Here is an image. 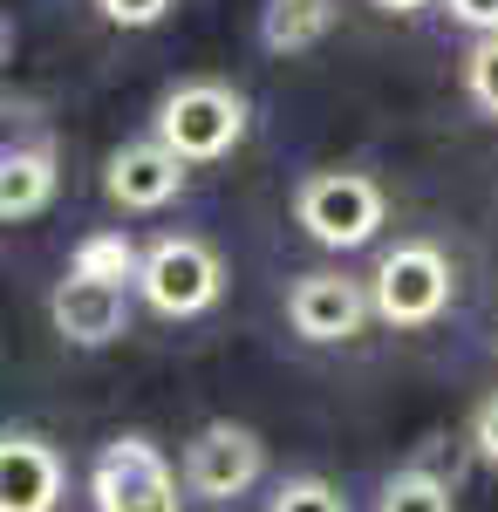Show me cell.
Masks as SVG:
<instances>
[{
    "label": "cell",
    "instance_id": "cell-15",
    "mask_svg": "<svg viewBox=\"0 0 498 512\" xmlns=\"http://www.w3.org/2000/svg\"><path fill=\"white\" fill-rule=\"evenodd\" d=\"M267 512H348V499L328 485V478L301 472V478H287V485L267 499Z\"/></svg>",
    "mask_w": 498,
    "mask_h": 512
},
{
    "label": "cell",
    "instance_id": "cell-2",
    "mask_svg": "<svg viewBox=\"0 0 498 512\" xmlns=\"http://www.w3.org/2000/svg\"><path fill=\"white\" fill-rule=\"evenodd\" d=\"M130 287L144 294L151 315L192 321V315H205V308H219V294H226V260L198 233H164L137 253V280H130Z\"/></svg>",
    "mask_w": 498,
    "mask_h": 512
},
{
    "label": "cell",
    "instance_id": "cell-16",
    "mask_svg": "<svg viewBox=\"0 0 498 512\" xmlns=\"http://www.w3.org/2000/svg\"><path fill=\"white\" fill-rule=\"evenodd\" d=\"M464 96H471L485 117H498V35L471 41V55H464Z\"/></svg>",
    "mask_w": 498,
    "mask_h": 512
},
{
    "label": "cell",
    "instance_id": "cell-5",
    "mask_svg": "<svg viewBox=\"0 0 498 512\" xmlns=\"http://www.w3.org/2000/svg\"><path fill=\"white\" fill-rule=\"evenodd\" d=\"M89 506L96 512H185V499H178L171 458L144 431H123L89 458Z\"/></svg>",
    "mask_w": 498,
    "mask_h": 512
},
{
    "label": "cell",
    "instance_id": "cell-12",
    "mask_svg": "<svg viewBox=\"0 0 498 512\" xmlns=\"http://www.w3.org/2000/svg\"><path fill=\"white\" fill-rule=\"evenodd\" d=\"M328 28H335V0H267V14H260V41L273 55H301Z\"/></svg>",
    "mask_w": 498,
    "mask_h": 512
},
{
    "label": "cell",
    "instance_id": "cell-9",
    "mask_svg": "<svg viewBox=\"0 0 498 512\" xmlns=\"http://www.w3.org/2000/svg\"><path fill=\"white\" fill-rule=\"evenodd\" d=\"M62 451L35 431H0V512H62Z\"/></svg>",
    "mask_w": 498,
    "mask_h": 512
},
{
    "label": "cell",
    "instance_id": "cell-14",
    "mask_svg": "<svg viewBox=\"0 0 498 512\" xmlns=\"http://www.w3.org/2000/svg\"><path fill=\"white\" fill-rule=\"evenodd\" d=\"M376 512H458L451 506V485L437 472H423V465H403V472L383 478V492H376Z\"/></svg>",
    "mask_w": 498,
    "mask_h": 512
},
{
    "label": "cell",
    "instance_id": "cell-20",
    "mask_svg": "<svg viewBox=\"0 0 498 512\" xmlns=\"http://www.w3.org/2000/svg\"><path fill=\"white\" fill-rule=\"evenodd\" d=\"M14 48H21V28H14V14H7V7H0V69H7V62H14Z\"/></svg>",
    "mask_w": 498,
    "mask_h": 512
},
{
    "label": "cell",
    "instance_id": "cell-1",
    "mask_svg": "<svg viewBox=\"0 0 498 512\" xmlns=\"http://www.w3.org/2000/svg\"><path fill=\"white\" fill-rule=\"evenodd\" d=\"M246 123H253V110H246V96L232 82L192 76V82H178V89H164V103H157V117H151V137L192 171V164L226 158L232 144L246 137Z\"/></svg>",
    "mask_w": 498,
    "mask_h": 512
},
{
    "label": "cell",
    "instance_id": "cell-17",
    "mask_svg": "<svg viewBox=\"0 0 498 512\" xmlns=\"http://www.w3.org/2000/svg\"><path fill=\"white\" fill-rule=\"evenodd\" d=\"M96 14H103L110 28H157V21L171 14V0H96Z\"/></svg>",
    "mask_w": 498,
    "mask_h": 512
},
{
    "label": "cell",
    "instance_id": "cell-21",
    "mask_svg": "<svg viewBox=\"0 0 498 512\" xmlns=\"http://www.w3.org/2000/svg\"><path fill=\"white\" fill-rule=\"evenodd\" d=\"M369 7H383V14H423L430 0H369Z\"/></svg>",
    "mask_w": 498,
    "mask_h": 512
},
{
    "label": "cell",
    "instance_id": "cell-11",
    "mask_svg": "<svg viewBox=\"0 0 498 512\" xmlns=\"http://www.w3.org/2000/svg\"><path fill=\"white\" fill-rule=\"evenodd\" d=\"M62 192V158L48 137H7L0 144V226L48 212Z\"/></svg>",
    "mask_w": 498,
    "mask_h": 512
},
{
    "label": "cell",
    "instance_id": "cell-4",
    "mask_svg": "<svg viewBox=\"0 0 498 512\" xmlns=\"http://www.w3.org/2000/svg\"><path fill=\"white\" fill-rule=\"evenodd\" d=\"M369 287V321H389V328H430L444 321L451 294H458V274L444 260V246L430 239H403L376 260V274L362 280Z\"/></svg>",
    "mask_w": 498,
    "mask_h": 512
},
{
    "label": "cell",
    "instance_id": "cell-6",
    "mask_svg": "<svg viewBox=\"0 0 498 512\" xmlns=\"http://www.w3.org/2000/svg\"><path fill=\"white\" fill-rule=\"evenodd\" d=\"M260 472H267V444H260V431H246L232 417L198 424L192 444H185V492L192 499H212V506L246 499L260 485Z\"/></svg>",
    "mask_w": 498,
    "mask_h": 512
},
{
    "label": "cell",
    "instance_id": "cell-18",
    "mask_svg": "<svg viewBox=\"0 0 498 512\" xmlns=\"http://www.w3.org/2000/svg\"><path fill=\"white\" fill-rule=\"evenodd\" d=\"M471 451H478V465H492V472H498V390L471 410Z\"/></svg>",
    "mask_w": 498,
    "mask_h": 512
},
{
    "label": "cell",
    "instance_id": "cell-7",
    "mask_svg": "<svg viewBox=\"0 0 498 512\" xmlns=\"http://www.w3.org/2000/svg\"><path fill=\"white\" fill-rule=\"evenodd\" d=\"M287 321H294L301 342H321V349H328V342H355V335L369 328V287L335 274V267L301 274L287 287Z\"/></svg>",
    "mask_w": 498,
    "mask_h": 512
},
{
    "label": "cell",
    "instance_id": "cell-13",
    "mask_svg": "<svg viewBox=\"0 0 498 512\" xmlns=\"http://www.w3.org/2000/svg\"><path fill=\"white\" fill-rule=\"evenodd\" d=\"M69 274L96 280V287H130L137 280V239L110 226V233H82L76 253H69Z\"/></svg>",
    "mask_w": 498,
    "mask_h": 512
},
{
    "label": "cell",
    "instance_id": "cell-10",
    "mask_svg": "<svg viewBox=\"0 0 498 512\" xmlns=\"http://www.w3.org/2000/svg\"><path fill=\"white\" fill-rule=\"evenodd\" d=\"M103 192L123 212H164L171 198L185 192V164L171 158L157 137H137V144H116L110 164H103Z\"/></svg>",
    "mask_w": 498,
    "mask_h": 512
},
{
    "label": "cell",
    "instance_id": "cell-8",
    "mask_svg": "<svg viewBox=\"0 0 498 512\" xmlns=\"http://www.w3.org/2000/svg\"><path fill=\"white\" fill-rule=\"evenodd\" d=\"M48 321L69 349H110L130 335V287H96V280L62 274L48 294Z\"/></svg>",
    "mask_w": 498,
    "mask_h": 512
},
{
    "label": "cell",
    "instance_id": "cell-19",
    "mask_svg": "<svg viewBox=\"0 0 498 512\" xmlns=\"http://www.w3.org/2000/svg\"><path fill=\"white\" fill-rule=\"evenodd\" d=\"M444 14H451L458 28H471L478 41L498 35V0H444Z\"/></svg>",
    "mask_w": 498,
    "mask_h": 512
},
{
    "label": "cell",
    "instance_id": "cell-3",
    "mask_svg": "<svg viewBox=\"0 0 498 512\" xmlns=\"http://www.w3.org/2000/svg\"><path fill=\"white\" fill-rule=\"evenodd\" d=\"M389 198L369 171H307L294 185V226L328 253H355L383 233Z\"/></svg>",
    "mask_w": 498,
    "mask_h": 512
}]
</instances>
